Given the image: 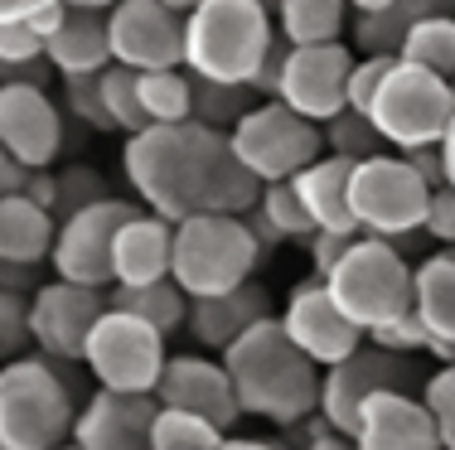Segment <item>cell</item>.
<instances>
[{
	"label": "cell",
	"instance_id": "cell-1",
	"mask_svg": "<svg viewBox=\"0 0 455 450\" xmlns=\"http://www.w3.org/2000/svg\"><path fill=\"white\" fill-rule=\"evenodd\" d=\"M122 170L136 203L165 223H184L194 213H252L262 199V179L233 155L228 136L199 122L126 136Z\"/></svg>",
	"mask_w": 455,
	"mask_h": 450
},
{
	"label": "cell",
	"instance_id": "cell-2",
	"mask_svg": "<svg viewBox=\"0 0 455 450\" xmlns=\"http://www.w3.org/2000/svg\"><path fill=\"white\" fill-rule=\"evenodd\" d=\"M223 368L233 378L243 416H262V422L291 431V426L310 422L320 412L324 368L291 344V335L281 329L276 315H267L233 349H223Z\"/></svg>",
	"mask_w": 455,
	"mask_h": 450
},
{
	"label": "cell",
	"instance_id": "cell-3",
	"mask_svg": "<svg viewBox=\"0 0 455 450\" xmlns=\"http://www.w3.org/2000/svg\"><path fill=\"white\" fill-rule=\"evenodd\" d=\"M272 44L276 20L262 0H204L184 15V68L204 83H252Z\"/></svg>",
	"mask_w": 455,
	"mask_h": 450
},
{
	"label": "cell",
	"instance_id": "cell-4",
	"mask_svg": "<svg viewBox=\"0 0 455 450\" xmlns=\"http://www.w3.org/2000/svg\"><path fill=\"white\" fill-rule=\"evenodd\" d=\"M78 398L63 368L44 353H20L0 363V446L59 450L73 441Z\"/></svg>",
	"mask_w": 455,
	"mask_h": 450
},
{
	"label": "cell",
	"instance_id": "cell-5",
	"mask_svg": "<svg viewBox=\"0 0 455 450\" xmlns=\"http://www.w3.org/2000/svg\"><path fill=\"white\" fill-rule=\"evenodd\" d=\"M262 242L247 228L243 213H194L175 223V262H170V281L189 300L237 291L252 281L262 266Z\"/></svg>",
	"mask_w": 455,
	"mask_h": 450
},
{
	"label": "cell",
	"instance_id": "cell-6",
	"mask_svg": "<svg viewBox=\"0 0 455 450\" xmlns=\"http://www.w3.org/2000/svg\"><path fill=\"white\" fill-rule=\"evenodd\" d=\"M324 291L363 335H373V329L411 315V262L397 242L359 233L349 252L339 257V266L324 276Z\"/></svg>",
	"mask_w": 455,
	"mask_h": 450
},
{
	"label": "cell",
	"instance_id": "cell-7",
	"mask_svg": "<svg viewBox=\"0 0 455 450\" xmlns=\"http://www.w3.org/2000/svg\"><path fill=\"white\" fill-rule=\"evenodd\" d=\"M349 209L354 223L368 238H387L403 248L407 238L427 233V209H431V185L407 165V155L383 150L373 160H359L349 179Z\"/></svg>",
	"mask_w": 455,
	"mask_h": 450
},
{
	"label": "cell",
	"instance_id": "cell-8",
	"mask_svg": "<svg viewBox=\"0 0 455 450\" xmlns=\"http://www.w3.org/2000/svg\"><path fill=\"white\" fill-rule=\"evenodd\" d=\"M455 116V92L446 78L417 68V63H403L393 59L383 88H378L373 107H368V122L378 126L387 150L407 155V150H421V146H441Z\"/></svg>",
	"mask_w": 455,
	"mask_h": 450
},
{
	"label": "cell",
	"instance_id": "cell-9",
	"mask_svg": "<svg viewBox=\"0 0 455 450\" xmlns=\"http://www.w3.org/2000/svg\"><path fill=\"white\" fill-rule=\"evenodd\" d=\"M228 146L262 185H276V179H296L324 155V131L300 112H291L286 102L267 98L228 131Z\"/></svg>",
	"mask_w": 455,
	"mask_h": 450
},
{
	"label": "cell",
	"instance_id": "cell-10",
	"mask_svg": "<svg viewBox=\"0 0 455 450\" xmlns=\"http://www.w3.org/2000/svg\"><path fill=\"white\" fill-rule=\"evenodd\" d=\"M165 363H170L165 335L112 305L97 320V329L88 335V349H83V368L107 392H156Z\"/></svg>",
	"mask_w": 455,
	"mask_h": 450
},
{
	"label": "cell",
	"instance_id": "cell-11",
	"mask_svg": "<svg viewBox=\"0 0 455 450\" xmlns=\"http://www.w3.org/2000/svg\"><path fill=\"white\" fill-rule=\"evenodd\" d=\"M140 209L136 199H97L88 209L59 218V238H53L49 266L59 281L92 286V291H112V242L116 228Z\"/></svg>",
	"mask_w": 455,
	"mask_h": 450
},
{
	"label": "cell",
	"instance_id": "cell-12",
	"mask_svg": "<svg viewBox=\"0 0 455 450\" xmlns=\"http://www.w3.org/2000/svg\"><path fill=\"white\" fill-rule=\"evenodd\" d=\"M411 383H417L411 359L387 353V349H378V344H368V339H363V349H354L344 363L324 368V378H320V416L339 436H354V426H359V412H363L368 398L393 392V388L411 392Z\"/></svg>",
	"mask_w": 455,
	"mask_h": 450
},
{
	"label": "cell",
	"instance_id": "cell-13",
	"mask_svg": "<svg viewBox=\"0 0 455 450\" xmlns=\"http://www.w3.org/2000/svg\"><path fill=\"white\" fill-rule=\"evenodd\" d=\"M102 315H107V291L53 276V281H39L35 296H29V339L53 363H83L88 335Z\"/></svg>",
	"mask_w": 455,
	"mask_h": 450
},
{
	"label": "cell",
	"instance_id": "cell-14",
	"mask_svg": "<svg viewBox=\"0 0 455 450\" xmlns=\"http://www.w3.org/2000/svg\"><path fill=\"white\" fill-rule=\"evenodd\" d=\"M349 44H291L286 68H281L276 102H286L291 112H300L306 122H334L349 107V73H354Z\"/></svg>",
	"mask_w": 455,
	"mask_h": 450
},
{
	"label": "cell",
	"instance_id": "cell-15",
	"mask_svg": "<svg viewBox=\"0 0 455 450\" xmlns=\"http://www.w3.org/2000/svg\"><path fill=\"white\" fill-rule=\"evenodd\" d=\"M112 63L132 73L184 68V15L165 0H116L107 10Z\"/></svg>",
	"mask_w": 455,
	"mask_h": 450
},
{
	"label": "cell",
	"instance_id": "cell-16",
	"mask_svg": "<svg viewBox=\"0 0 455 450\" xmlns=\"http://www.w3.org/2000/svg\"><path fill=\"white\" fill-rule=\"evenodd\" d=\"M276 320H281V329L291 335V344L306 353L310 363H320V368L344 363L354 349H363V339H368L363 329L354 325L339 305H334V296L324 291L320 276L300 281L296 291L286 296V310H281Z\"/></svg>",
	"mask_w": 455,
	"mask_h": 450
},
{
	"label": "cell",
	"instance_id": "cell-17",
	"mask_svg": "<svg viewBox=\"0 0 455 450\" xmlns=\"http://www.w3.org/2000/svg\"><path fill=\"white\" fill-rule=\"evenodd\" d=\"M0 146L25 170H53L63 155V107L35 83H0Z\"/></svg>",
	"mask_w": 455,
	"mask_h": 450
},
{
	"label": "cell",
	"instance_id": "cell-18",
	"mask_svg": "<svg viewBox=\"0 0 455 450\" xmlns=\"http://www.w3.org/2000/svg\"><path fill=\"white\" fill-rule=\"evenodd\" d=\"M156 402L194 412V416H204V422L223 426V431H233L237 416H243L223 359H209V353H170L165 373H160V383H156Z\"/></svg>",
	"mask_w": 455,
	"mask_h": 450
},
{
	"label": "cell",
	"instance_id": "cell-19",
	"mask_svg": "<svg viewBox=\"0 0 455 450\" xmlns=\"http://www.w3.org/2000/svg\"><path fill=\"white\" fill-rule=\"evenodd\" d=\"M160 402L156 392H107L97 388L78 407L73 446L78 450H150V422Z\"/></svg>",
	"mask_w": 455,
	"mask_h": 450
},
{
	"label": "cell",
	"instance_id": "cell-20",
	"mask_svg": "<svg viewBox=\"0 0 455 450\" xmlns=\"http://www.w3.org/2000/svg\"><path fill=\"white\" fill-rule=\"evenodd\" d=\"M354 450H441L436 422L417 392H378L363 402L354 426Z\"/></svg>",
	"mask_w": 455,
	"mask_h": 450
},
{
	"label": "cell",
	"instance_id": "cell-21",
	"mask_svg": "<svg viewBox=\"0 0 455 450\" xmlns=\"http://www.w3.org/2000/svg\"><path fill=\"white\" fill-rule=\"evenodd\" d=\"M170 262H175V223L136 209L112 242V286H156L170 276Z\"/></svg>",
	"mask_w": 455,
	"mask_h": 450
},
{
	"label": "cell",
	"instance_id": "cell-22",
	"mask_svg": "<svg viewBox=\"0 0 455 450\" xmlns=\"http://www.w3.org/2000/svg\"><path fill=\"white\" fill-rule=\"evenodd\" d=\"M267 315H272V296H267V286L262 281H243L237 291L189 300V325L184 329L194 335L199 349L223 353V349H233L252 325H262Z\"/></svg>",
	"mask_w": 455,
	"mask_h": 450
},
{
	"label": "cell",
	"instance_id": "cell-23",
	"mask_svg": "<svg viewBox=\"0 0 455 450\" xmlns=\"http://www.w3.org/2000/svg\"><path fill=\"white\" fill-rule=\"evenodd\" d=\"M411 315L427 325L431 353L451 363L455 349V248H441L411 266Z\"/></svg>",
	"mask_w": 455,
	"mask_h": 450
},
{
	"label": "cell",
	"instance_id": "cell-24",
	"mask_svg": "<svg viewBox=\"0 0 455 450\" xmlns=\"http://www.w3.org/2000/svg\"><path fill=\"white\" fill-rule=\"evenodd\" d=\"M44 59L59 78H92L112 63V39H107V15L97 10H73L68 20L44 39Z\"/></svg>",
	"mask_w": 455,
	"mask_h": 450
},
{
	"label": "cell",
	"instance_id": "cell-25",
	"mask_svg": "<svg viewBox=\"0 0 455 450\" xmlns=\"http://www.w3.org/2000/svg\"><path fill=\"white\" fill-rule=\"evenodd\" d=\"M349 179H354V160L344 155H320L315 165H306L291 179L310 223H315V233H359L354 209H349Z\"/></svg>",
	"mask_w": 455,
	"mask_h": 450
},
{
	"label": "cell",
	"instance_id": "cell-26",
	"mask_svg": "<svg viewBox=\"0 0 455 450\" xmlns=\"http://www.w3.org/2000/svg\"><path fill=\"white\" fill-rule=\"evenodd\" d=\"M59 238V218L39 209L29 194L0 199V262L10 266H44Z\"/></svg>",
	"mask_w": 455,
	"mask_h": 450
},
{
	"label": "cell",
	"instance_id": "cell-27",
	"mask_svg": "<svg viewBox=\"0 0 455 450\" xmlns=\"http://www.w3.org/2000/svg\"><path fill=\"white\" fill-rule=\"evenodd\" d=\"M431 15H455V0H393L378 15H354L349 20V49L354 53H393L403 49L407 29Z\"/></svg>",
	"mask_w": 455,
	"mask_h": 450
},
{
	"label": "cell",
	"instance_id": "cell-28",
	"mask_svg": "<svg viewBox=\"0 0 455 450\" xmlns=\"http://www.w3.org/2000/svg\"><path fill=\"white\" fill-rule=\"evenodd\" d=\"M349 0H276L272 20L286 44H344L349 35Z\"/></svg>",
	"mask_w": 455,
	"mask_h": 450
},
{
	"label": "cell",
	"instance_id": "cell-29",
	"mask_svg": "<svg viewBox=\"0 0 455 450\" xmlns=\"http://www.w3.org/2000/svg\"><path fill=\"white\" fill-rule=\"evenodd\" d=\"M107 305L112 310H126V315L146 320L150 329H160V335H175V329L189 325V296L180 291L175 281H156V286H112L107 291Z\"/></svg>",
	"mask_w": 455,
	"mask_h": 450
},
{
	"label": "cell",
	"instance_id": "cell-30",
	"mask_svg": "<svg viewBox=\"0 0 455 450\" xmlns=\"http://www.w3.org/2000/svg\"><path fill=\"white\" fill-rule=\"evenodd\" d=\"M140 88V112L150 126H180L194 116V73L189 68H156L136 73Z\"/></svg>",
	"mask_w": 455,
	"mask_h": 450
},
{
	"label": "cell",
	"instance_id": "cell-31",
	"mask_svg": "<svg viewBox=\"0 0 455 450\" xmlns=\"http://www.w3.org/2000/svg\"><path fill=\"white\" fill-rule=\"evenodd\" d=\"M397 59L417 63V68L436 73V78H451L455 73V15H431L421 25H411Z\"/></svg>",
	"mask_w": 455,
	"mask_h": 450
},
{
	"label": "cell",
	"instance_id": "cell-32",
	"mask_svg": "<svg viewBox=\"0 0 455 450\" xmlns=\"http://www.w3.org/2000/svg\"><path fill=\"white\" fill-rule=\"evenodd\" d=\"M257 102H262V98H257L247 83H204V78H194V116H189V122H199V126H209V131L228 136Z\"/></svg>",
	"mask_w": 455,
	"mask_h": 450
},
{
	"label": "cell",
	"instance_id": "cell-33",
	"mask_svg": "<svg viewBox=\"0 0 455 450\" xmlns=\"http://www.w3.org/2000/svg\"><path fill=\"white\" fill-rule=\"evenodd\" d=\"M223 436V426L180 412V407H160L156 422H150V450H219Z\"/></svg>",
	"mask_w": 455,
	"mask_h": 450
},
{
	"label": "cell",
	"instance_id": "cell-34",
	"mask_svg": "<svg viewBox=\"0 0 455 450\" xmlns=\"http://www.w3.org/2000/svg\"><path fill=\"white\" fill-rule=\"evenodd\" d=\"M97 88H102V107L107 116H112V131L122 136H136L146 131V112H140V88H136V73L122 68V63H107L102 73H97Z\"/></svg>",
	"mask_w": 455,
	"mask_h": 450
},
{
	"label": "cell",
	"instance_id": "cell-35",
	"mask_svg": "<svg viewBox=\"0 0 455 450\" xmlns=\"http://www.w3.org/2000/svg\"><path fill=\"white\" fill-rule=\"evenodd\" d=\"M257 213L276 228L281 242H310L315 238V223H310L306 203H300L296 185L291 179H276V185H262V199H257Z\"/></svg>",
	"mask_w": 455,
	"mask_h": 450
},
{
	"label": "cell",
	"instance_id": "cell-36",
	"mask_svg": "<svg viewBox=\"0 0 455 450\" xmlns=\"http://www.w3.org/2000/svg\"><path fill=\"white\" fill-rule=\"evenodd\" d=\"M324 131V155H344V160H373V155H383V136H378V126L368 122L363 112H354V107H344L334 122H324L320 126Z\"/></svg>",
	"mask_w": 455,
	"mask_h": 450
},
{
	"label": "cell",
	"instance_id": "cell-37",
	"mask_svg": "<svg viewBox=\"0 0 455 450\" xmlns=\"http://www.w3.org/2000/svg\"><path fill=\"white\" fill-rule=\"evenodd\" d=\"M421 402H427L431 422H436L441 450H455V363H441V368L421 383Z\"/></svg>",
	"mask_w": 455,
	"mask_h": 450
},
{
	"label": "cell",
	"instance_id": "cell-38",
	"mask_svg": "<svg viewBox=\"0 0 455 450\" xmlns=\"http://www.w3.org/2000/svg\"><path fill=\"white\" fill-rule=\"evenodd\" d=\"M63 112L73 122H83L88 131H112V116L102 107V88H97V73L92 78H63Z\"/></svg>",
	"mask_w": 455,
	"mask_h": 450
},
{
	"label": "cell",
	"instance_id": "cell-39",
	"mask_svg": "<svg viewBox=\"0 0 455 450\" xmlns=\"http://www.w3.org/2000/svg\"><path fill=\"white\" fill-rule=\"evenodd\" d=\"M29 339V296L25 291H0V359H20Z\"/></svg>",
	"mask_w": 455,
	"mask_h": 450
},
{
	"label": "cell",
	"instance_id": "cell-40",
	"mask_svg": "<svg viewBox=\"0 0 455 450\" xmlns=\"http://www.w3.org/2000/svg\"><path fill=\"white\" fill-rule=\"evenodd\" d=\"M97 199H112L97 170L73 165V170H63V175H59V218H68V213L88 209V203H97Z\"/></svg>",
	"mask_w": 455,
	"mask_h": 450
},
{
	"label": "cell",
	"instance_id": "cell-41",
	"mask_svg": "<svg viewBox=\"0 0 455 450\" xmlns=\"http://www.w3.org/2000/svg\"><path fill=\"white\" fill-rule=\"evenodd\" d=\"M387 68H393V53H359V59H354V73H349V107L354 112L368 116V107H373L378 88H383Z\"/></svg>",
	"mask_w": 455,
	"mask_h": 450
},
{
	"label": "cell",
	"instance_id": "cell-42",
	"mask_svg": "<svg viewBox=\"0 0 455 450\" xmlns=\"http://www.w3.org/2000/svg\"><path fill=\"white\" fill-rule=\"evenodd\" d=\"M368 344H378L387 353H403V359H417V353H431V335H427V325H421L417 315H403V320H393V325L373 329Z\"/></svg>",
	"mask_w": 455,
	"mask_h": 450
},
{
	"label": "cell",
	"instance_id": "cell-43",
	"mask_svg": "<svg viewBox=\"0 0 455 450\" xmlns=\"http://www.w3.org/2000/svg\"><path fill=\"white\" fill-rule=\"evenodd\" d=\"M44 59V39L25 25V20H0V68Z\"/></svg>",
	"mask_w": 455,
	"mask_h": 450
},
{
	"label": "cell",
	"instance_id": "cell-44",
	"mask_svg": "<svg viewBox=\"0 0 455 450\" xmlns=\"http://www.w3.org/2000/svg\"><path fill=\"white\" fill-rule=\"evenodd\" d=\"M427 238L441 248H455V185L431 189V209H427Z\"/></svg>",
	"mask_w": 455,
	"mask_h": 450
},
{
	"label": "cell",
	"instance_id": "cell-45",
	"mask_svg": "<svg viewBox=\"0 0 455 450\" xmlns=\"http://www.w3.org/2000/svg\"><path fill=\"white\" fill-rule=\"evenodd\" d=\"M354 238H359V233H315V238L306 242V248H310V272H315L320 281H324V276L339 266V257L349 252Z\"/></svg>",
	"mask_w": 455,
	"mask_h": 450
},
{
	"label": "cell",
	"instance_id": "cell-46",
	"mask_svg": "<svg viewBox=\"0 0 455 450\" xmlns=\"http://www.w3.org/2000/svg\"><path fill=\"white\" fill-rule=\"evenodd\" d=\"M286 49H291V44H286V39L276 35V44L267 49V59L257 63L252 83H247V88H252V92H257V98H262V102H267V98H276V88H281V68H286Z\"/></svg>",
	"mask_w": 455,
	"mask_h": 450
},
{
	"label": "cell",
	"instance_id": "cell-47",
	"mask_svg": "<svg viewBox=\"0 0 455 450\" xmlns=\"http://www.w3.org/2000/svg\"><path fill=\"white\" fill-rule=\"evenodd\" d=\"M20 194H29L39 209H49L53 218H59V175H53V170H29Z\"/></svg>",
	"mask_w": 455,
	"mask_h": 450
},
{
	"label": "cell",
	"instance_id": "cell-48",
	"mask_svg": "<svg viewBox=\"0 0 455 450\" xmlns=\"http://www.w3.org/2000/svg\"><path fill=\"white\" fill-rule=\"evenodd\" d=\"M306 431H310V436H306V446H300V450H354V436H339L320 412L306 422Z\"/></svg>",
	"mask_w": 455,
	"mask_h": 450
},
{
	"label": "cell",
	"instance_id": "cell-49",
	"mask_svg": "<svg viewBox=\"0 0 455 450\" xmlns=\"http://www.w3.org/2000/svg\"><path fill=\"white\" fill-rule=\"evenodd\" d=\"M407 165L427 179L431 189L446 185V165H441V146H421V150H407Z\"/></svg>",
	"mask_w": 455,
	"mask_h": 450
},
{
	"label": "cell",
	"instance_id": "cell-50",
	"mask_svg": "<svg viewBox=\"0 0 455 450\" xmlns=\"http://www.w3.org/2000/svg\"><path fill=\"white\" fill-rule=\"evenodd\" d=\"M25 175H29V170L20 165V160L10 155L5 146H0V199H5V194H20V189H25Z\"/></svg>",
	"mask_w": 455,
	"mask_h": 450
},
{
	"label": "cell",
	"instance_id": "cell-51",
	"mask_svg": "<svg viewBox=\"0 0 455 450\" xmlns=\"http://www.w3.org/2000/svg\"><path fill=\"white\" fill-rule=\"evenodd\" d=\"M35 272L39 266H10V262H0V291H25V296H35Z\"/></svg>",
	"mask_w": 455,
	"mask_h": 450
},
{
	"label": "cell",
	"instance_id": "cell-52",
	"mask_svg": "<svg viewBox=\"0 0 455 450\" xmlns=\"http://www.w3.org/2000/svg\"><path fill=\"white\" fill-rule=\"evenodd\" d=\"M63 20H68V5H49V10H39V15H29V20H25V25H29V29H35V35H39V39H49V35H53V29H59V25H63Z\"/></svg>",
	"mask_w": 455,
	"mask_h": 450
},
{
	"label": "cell",
	"instance_id": "cell-53",
	"mask_svg": "<svg viewBox=\"0 0 455 450\" xmlns=\"http://www.w3.org/2000/svg\"><path fill=\"white\" fill-rule=\"evenodd\" d=\"M49 5H63V0H0V20H29Z\"/></svg>",
	"mask_w": 455,
	"mask_h": 450
},
{
	"label": "cell",
	"instance_id": "cell-54",
	"mask_svg": "<svg viewBox=\"0 0 455 450\" xmlns=\"http://www.w3.org/2000/svg\"><path fill=\"white\" fill-rule=\"evenodd\" d=\"M219 450H291V446L286 441H262V436H233V431H228Z\"/></svg>",
	"mask_w": 455,
	"mask_h": 450
},
{
	"label": "cell",
	"instance_id": "cell-55",
	"mask_svg": "<svg viewBox=\"0 0 455 450\" xmlns=\"http://www.w3.org/2000/svg\"><path fill=\"white\" fill-rule=\"evenodd\" d=\"M441 165H446V185H455V116H451L446 136H441Z\"/></svg>",
	"mask_w": 455,
	"mask_h": 450
},
{
	"label": "cell",
	"instance_id": "cell-56",
	"mask_svg": "<svg viewBox=\"0 0 455 450\" xmlns=\"http://www.w3.org/2000/svg\"><path fill=\"white\" fill-rule=\"evenodd\" d=\"M393 0H349V10L354 15H378V10H387Z\"/></svg>",
	"mask_w": 455,
	"mask_h": 450
},
{
	"label": "cell",
	"instance_id": "cell-57",
	"mask_svg": "<svg viewBox=\"0 0 455 450\" xmlns=\"http://www.w3.org/2000/svg\"><path fill=\"white\" fill-rule=\"evenodd\" d=\"M63 5H73V10H97V15H107L116 0H63Z\"/></svg>",
	"mask_w": 455,
	"mask_h": 450
},
{
	"label": "cell",
	"instance_id": "cell-58",
	"mask_svg": "<svg viewBox=\"0 0 455 450\" xmlns=\"http://www.w3.org/2000/svg\"><path fill=\"white\" fill-rule=\"evenodd\" d=\"M165 5H170V10H180V15H189V10H194V5H204V0H165Z\"/></svg>",
	"mask_w": 455,
	"mask_h": 450
},
{
	"label": "cell",
	"instance_id": "cell-59",
	"mask_svg": "<svg viewBox=\"0 0 455 450\" xmlns=\"http://www.w3.org/2000/svg\"><path fill=\"white\" fill-rule=\"evenodd\" d=\"M446 83H451V92H455V73H451V78H446Z\"/></svg>",
	"mask_w": 455,
	"mask_h": 450
},
{
	"label": "cell",
	"instance_id": "cell-60",
	"mask_svg": "<svg viewBox=\"0 0 455 450\" xmlns=\"http://www.w3.org/2000/svg\"><path fill=\"white\" fill-rule=\"evenodd\" d=\"M59 450H78V446H73V441H68V446H59Z\"/></svg>",
	"mask_w": 455,
	"mask_h": 450
},
{
	"label": "cell",
	"instance_id": "cell-61",
	"mask_svg": "<svg viewBox=\"0 0 455 450\" xmlns=\"http://www.w3.org/2000/svg\"><path fill=\"white\" fill-rule=\"evenodd\" d=\"M262 5H276V0H262Z\"/></svg>",
	"mask_w": 455,
	"mask_h": 450
},
{
	"label": "cell",
	"instance_id": "cell-62",
	"mask_svg": "<svg viewBox=\"0 0 455 450\" xmlns=\"http://www.w3.org/2000/svg\"><path fill=\"white\" fill-rule=\"evenodd\" d=\"M451 363H455V349H451Z\"/></svg>",
	"mask_w": 455,
	"mask_h": 450
},
{
	"label": "cell",
	"instance_id": "cell-63",
	"mask_svg": "<svg viewBox=\"0 0 455 450\" xmlns=\"http://www.w3.org/2000/svg\"><path fill=\"white\" fill-rule=\"evenodd\" d=\"M0 450H5V446H0Z\"/></svg>",
	"mask_w": 455,
	"mask_h": 450
}]
</instances>
